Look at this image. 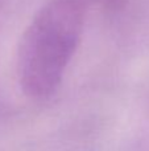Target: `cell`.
<instances>
[{
  "label": "cell",
  "mask_w": 149,
  "mask_h": 151,
  "mask_svg": "<svg viewBox=\"0 0 149 151\" xmlns=\"http://www.w3.org/2000/svg\"><path fill=\"white\" fill-rule=\"evenodd\" d=\"M92 1L99 3L100 5H103L104 8H108V9H119L124 5L126 0H92Z\"/></svg>",
  "instance_id": "cell-2"
},
{
  "label": "cell",
  "mask_w": 149,
  "mask_h": 151,
  "mask_svg": "<svg viewBox=\"0 0 149 151\" xmlns=\"http://www.w3.org/2000/svg\"><path fill=\"white\" fill-rule=\"evenodd\" d=\"M0 1H1V0H0Z\"/></svg>",
  "instance_id": "cell-3"
},
{
  "label": "cell",
  "mask_w": 149,
  "mask_h": 151,
  "mask_svg": "<svg viewBox=\"0 0 149 151\" xmlns=\"http://www.w3.org/2000/svg\"><path fill=\"white\" fill-rule=\"evenodd\" d=\"M82 0H50L24 32L18 49V74L24 91L34 98L57 89L81 39Z\"/></svg>",
  "instance_id": "cell-1"
}]
</instances>
